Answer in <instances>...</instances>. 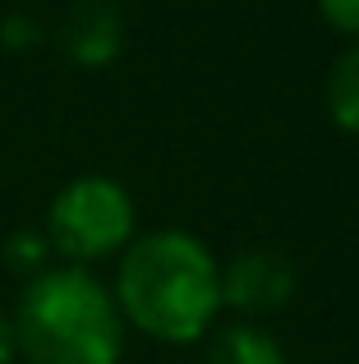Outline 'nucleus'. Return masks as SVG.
I'll return each mask as SVG.
<instances>
[{
	"label": "nucleus",
	"mask_w": 359,
	"mask_h": 364,
	"mask_svg": "<svg viewBox=\"0 0 359 364\" xmlns=\"http://www.w3.org/2000/svg\"><path fill=\"white\" fill-rule=\"evenodd\" d=\"M111 295L125 328L166 346H194L221 318V263L189 231H148L125 245Z\"/></svg>",
	"instance_id": "nucleus-1"
},
{
	"label": "nucleus",
	"mask_w": 359,
	"mask_h": 364,
	"mask_svg": "<svg viewBox=\"0 0 359 364\" xmlns=\"http://www.w3.org/2000/svg\"><path fill=\"white\" fill-rule=\"evenodd\" d=\"M318 14L332 33L359 42V0H318Z\"/></svg>",
	"instance_id": "nucleus-8"
},
{
	"label": "nucleus",
	"mask_w": 359,
	"mask_h": 364,
	"mask_svg": "<svg viewBox=\"0 0 359 364\" xmlns=\"http://www.w3.org/2000/svg\"><path fill=\"white\" fill-rule=\"evenodd\" d=\"M46 254H51L46 235H33V231H23V235H14V240H9V258H14V267H37V272H42Z\"/></svg>",
	"instance_id": "nucleus-9"
},
{
	"label": "nucleus",
	"mask_w": 359,
	"mask_h": 364,
	"mask_svg": "<svg viewBox=\"0 0 359 364\" xmlns=\"http://www.w3.org/2000/svg\"><path fill=\"white\" fill-rule=\"evenodd\" d=\"M18 355V341H14V318L9 314H0V364H9Z\"/></svg>",
	"instance_id": "nucleus-10"
},
{
	"label": "nucleus",
	"mask_w": 359,
	"mask_h": 364,
	"mask_svg": "<svg viewBox=\"0 0 359 364\" xmlns=\"http://www.w3.org/2000/svg\"><path fill=\"white\" fill-rule=\"evenodd\" d=\"M70 60L79 65H106L120 55V42H125V18L111 0H79L65 18L60 33Z\"/></svg>",
	"instance_id": "nucleus-5"
},
{
	"label": "nucleus",
	"mask_w": 359,
	"mask_h": 364,
	"mask_svg": "<svg viewBox=\"0 0 359 364\" xmlns=\"http://www.w3.org/2000/svg\"><path fill=\"white\" fill-rule=\"evenodd\" d=\"M327 116L336 129L359 134V42H350L327 70Z\"/></svg>",
	"instance_id": "nucleus-7"
},
{
	"label": "nucleus",
	"mask_w": 359,
	"mask_h": 364,
	"mask_svg": "<svg viewBox=\"0 0 359 364\" xmlns=\"http://www.w3.org/2000/svg\"><path fill=\"white\" fill-rule=\"evenodd\" d=\"M207 364H290L281 341L272 337L263 323H249V318H235L226 328L207 332Z\"/></svg>",
	"instance_id": "nucleus-6"
},
{
	"label": "nucleus",
	"mask_w": 359,
	"mask_h": 364,
	"mask_svg": "<svg viewBox=\"0 0 359 364\" xmlns=\"http://www.w3.org/2000/svg\"><path fill=\"white\" fill-rule=\"evenodd\" d=\"M9 318L28 364H120L125 355L120 304L92 267H42Z\"/></svg>",
	"instance_id": "nucleus-2"
},
{
	"label": "nucleus",
	"mask_w": 359,
	"mask_h": 364,
	"mask_svg": "<svg viewBox=\"0 0 359 364\" xmlns=\"http://www.w3.org/2000/svg\"><path fill=\"white\" fill-rule=\"evenodd\" d=\"M134 198L111 176H79L46 208V245L74 267L120 258L134 240Z\"/></svg>",
	"instance_id": "nucleus-3"
},
{
	"label": "nucleus",
	"mask_w": 359,
	"mask_h": 364,
	"mask_svg": "<svg viewBox=\"0 0 359 364\" xmlns=\"http://www.w3.org/2000/svg\"><path fill=\"white\" fill-rule=\"evenodd\" d=\"M295 295V267L277 249H240L231 263H221V309L258 323L281 314Z\"/></svg>",
	"instance_id": "nucleus-4"
}]
</instances>
